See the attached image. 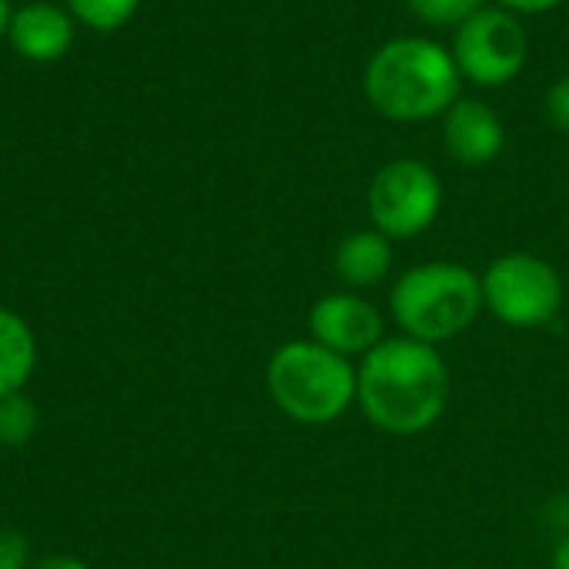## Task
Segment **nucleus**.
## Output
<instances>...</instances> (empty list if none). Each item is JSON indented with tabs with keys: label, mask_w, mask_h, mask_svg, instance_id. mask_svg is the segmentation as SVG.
I'll return each instance as SVG.
<instances>
[{
	"label": "nucleus",
	"mask_w": 569,
	"mask_h": 569,
	"mask_svg": "<svg viewBox=\"0 0 569 569\" xmlns=\"http://www.w3.org/2000/svg\"><path fill=\"white\" fill-rule=\"evenodd\" d=\"M37 367V337L30 323L0 307V400L10 393H23L27 380Z\"/></svg>",
	"instance_id": "nucleus-12"
},
{
	"label": "nucleus",
	"mask_w": 569,
	"mask_h": 569,
	"mask_svg": "<svg viewBox=\"0 0 569 569\" xmlns=\"http://www.w3.org/2000/svg\"><path fill=\"white\" fill-rule=\"evenodd\" d=\"M507 130L500 113L477 100V97H460L447 113H443V147L460 167H487L503 153Z\"/></svg>",
	"instance_id": "nucleus-9"
},
{
	"label": "nucleus",
	"mask_w": 569,
	"mask_h": 569,
	"mask_svg": "<svg viewBox=\"0 0 569 569\" xmlns=\"http://www.w3.org/2000/svg\"><path fill=\"white\" fill-rule=\"evenodd\" d=\"M450 370L437 347L383 337L357 367V407L387 437L427 433L447 410Z\"/></svg>",
	"instance_id": "nucleus-1"
},
{
	"label": "nucleus",
	"mask_w": 569,
	"mask_h": 569,
	"mask_svg": "<svg viewBox=\"0 0 569 569\" xmlns=\"http://www.w3.org/2000/svg\"><path fill=\"white\" fill-rule=\"evenodd\" d=\"M310 340L323 343L327 350L353 360V357H367L387 333L383 313L360 297L357 290H340V293H327L310 307Z\"/></svg>",
	"instance_id": "nucleus-8"
},
{
	"label": "nucleus",
	"mask_w": 569,
	"mask_h": 569,
	"mask_svg": "<svg viewBox=\"0 0 569 569\" xmlns=\"http://www.w3.org/2000/svg\"><path fill=\"white\" fill-rule=\"evenodd\" d=\"M30 569H90V563L77 557H43V560H33Z\"/></svg>",
	"instance_id": "nucleus-19"
},
{
	"label": "nucleus",
	"mask_w": 569,
	"mask_h": 569,
	"mask_svg": "<svg viewBox=\"0 0 569 569\" xmlns=\"http://www.w3.org/2000/svg\"><path fill=\"white\" fill-rule=\"evenodd\" d=\"M30 540L20 530L0 527V569H30Z\"/></svg>",
	"instance_id": "nucleus-16"
},
{
	"label": "nucleus",
	"mask_w": 569,
	"mask_h": 569,
	"mask_svg": "<svg viewBox=\"0 0 569 569\" xmlns=\"http://www.w3.org/2000/svg\"><path fill=\"white\" fill-rule=\"evenodd\" d=\"M7 27H10V7H7V0H0V37L7 33Z\"/></svg>",
	"instance_id": "nucleus-21"
},
{
	"label": "nucleus",
	"mask_w": 569,
	"mask_h": 569,
	"mask_svg": "<svg viewBox=\"0 0 569 569\" xmlns=\"http://www.w3.org/2000/svg\"><path fill=\"white\" fill-rule=\"evenodd\" d=\"M393 267V240L380 230H353L340 240L333 253V270L350 290H370L390 277Z\"/></svg>",
	"instance_id": "nucleus-11"
},
{
	"label": "nucleus",
	"mask_w": 569,
	"mask_h": 569,
	"mask_svg": "<svg viewBox=\"0 0 569 569\" xmlns=\"http://www.w3.org/2000/svg\"><path fill=\"white\" fill-rule=\"evenodd\" d=\"M460 83L453 53L430 37H393L373 50L363 70L370 107L393 123L443 117L460 100Z\"/></svg>",
	"instance_id": "nucleus-2"
},
{
	"label": "nucleus",
	"mask_w": 569,
	"mask_h": 569,
	"mask_svg": "<svg viewBox=\"0 0 569 569\" xmlns=\"http://www.w3.org/2000/svg\"><path fill=\"white\" fill-rule=\"evenodd\" d=\"M503 10H510V13H547V10H557L563 0H497Z\"/></svg>",
	"instance_id": "nucleus-18"
},
{
	"label": "nucleus",
	"mask_w": 569,
	"mask_h": 569,
	"mask_svg": "<svg viewBox=\"0 0 569 569\" xmlns=\"http://www.w3.org/2000/svg\"><path fill=\"white\" fill-rule=\"evenodd\" d=\"M483 313L480 273L453 260L417 263L390 290V317L420 343L440 347L467 333Z\"/></svg>",
	"instance_id": "nucleus-3"
},
{
	"label": "nucleus",
	"mask_w": 569,
	"mask_h": 569,
	"mask_svg": "<svg viewBox=\"0 0 569 569\" xmlns=\"http://www.w3.org/2000/svg\"><path fill=\"white\" fill-rule=\"evenodd\" d=\"M543 113H547V120H550L553 130L569 133V73H563V77L547 90Z\"/></svg>",
	"instance_id": "nucleus-17"
},
{
	"label": "nucleus",
	"mask_w": 569,
	"mask_h": 569,
	"mask_svg": "<svg viewBox=\"0 0 569 569\" xmlns=\"http://www.w3.org/2000/svg\"><path fill=\"white\" fill-rule=\"evenodd\" d=\"M7 37L20 57L37 60V63H50L70 50L73 20L53 3H27L17 13H10Z\"/></svg>",
	"instance_id": "nucleus-10"
},
{
	"label": "nucleus",
	"mask_w": 569,
	"mask_h": 569,
	"mask_svg": "<svg viewBox=\"0 0 569 569\" xmlns=\"http://www.w3.org/2000/svg\"><path fill=\"white\" fill-rule=\"evenodd\" d=\"M443 207V183L437 170L413 157L383 163L367 190V210L373 230L390 240H413L433 227Z\"/></svg>",
	"instance_id": "nucleus-6"
},
{
	"label": "nucleus",
	"mask_w": 569,
	"mask_h": 569,
	"mask_svg": "<svg viewBox=\"0 0 569 569\" xmlns=\"http://www.w3.org/2000/svg\"><path fill=\"white\" fill-rule=\"evenodd\" d=\"M267 393L287 420L327 427L357 403V367L317 340H290L267 360Z\"/></svg>",
	"instance_id": "nucleus-4"
},
{
	"label": "nucleus",
	"mask_w": 569,
	"mask_h": 569,
	"mask_svg": "<svg viewBox=\"0 0 569 569\" xmlns=\"http://www.w3.org/2000/svg\"><path fill=\"white\" fill-rule=\"evenodd\" d=\"M407 7L430 27H460L483 10L487 0H407Z\"/></svg>",
	"instance_id": "nucleus-15"
},
{
	"label": "nucleus",
	"mask_w": 569,
	"mask_h": 569,
	"mask_svg": "<svg viewBox=\"0 0 569 569\" xmlns=\"http://www.w3.org/2000/svg\"><path fill=\"white\" fill-rule=\"evenodd\" d=\"M483 310L513 330H537L553 323L563 307V277L560 270L537 253H503L483 273Z\"/></svg>",
	"instance_id": "nucleus-5"
},
{
	"label": "nucleus",
	"mask_w": 569,
	"mask_h": 569,
	"mask_svg": "<svg viewBox=\"0 0 569 569\" xmlns=\"http://www.w3.org/2000/svg\"><path fill=\"white\" fill-rule=\"evenodd\" d=\"M553 569H569V533L557 543V550H553Z\"/></svg>",
	"instance_id": "nucleus-20"
},
{
	"label": "nucleus",
	"mask_w": 569,
	"mask_h": 569,
	"mask_svg": "<svg viewBox=\"0 0 569 569\" xmlns=\"http://www.w3.org/2000/svg\"><path fill=\"white\" fill-rule=\"evenodd\" d=\"M40 427V417H37V407L30 397L23 393H10L0 400V443L3 447H23L33 440Z\"/></svg>",
	"instance_id": "nucleus-13"
},
{
	"label": "nucleus",
	"mask_w": 569,
	"mask_h": 569,
	"mask_svg": "<svg viewBox=\"0 0 569 569\" xmlns=\"http://www.w3.org/2000/svg\"><path fill=\"white\" fill-rule=\"evenodd\" d=\"M450 53L463 80L497 90L517 80L527 67L530 37L517 13L503 7H483L457 27Z\"/></svg>",
	"instance_id": "nucleus-7"
},
{
	"label": "nucleus",
	"mask_w": 569,
	"mask_h": 569,
	"mask_svg": "<svg viewBox=\"0 0 569 569\" xmlns=\"http://www.w3.org/2000/svg\"><path fill=\"white\" fill-rule=\"evenodd\" d=\"M67 3L80 23H87L90 30H103V33L130 23V17L140 7V0H67Z\"/></svg>",
	"instance_id": "nucleus-14"
}]
</instances>
